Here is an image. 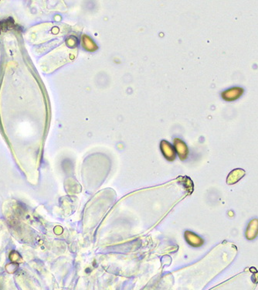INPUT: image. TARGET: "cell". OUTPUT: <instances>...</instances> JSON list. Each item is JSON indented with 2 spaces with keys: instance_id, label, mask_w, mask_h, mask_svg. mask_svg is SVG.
<instances>
[{
  "instance_id": "cell-1",
  "label": "cell",
  "mask_w": 258,
  "mask_h": 290,
  "mask_svg": "<svg viewBox=\"0 0 258 290\" xmlns=\"http://www.w3.org/2000/svg\"><path fill=\"white\" fill-rule=\"evenodd\" d=\"M243 92H244V89L243 87H233L222 92L221 96L223 99L225 101H233L235 100H237L239 97H240L243 95Z\"/></svg>"
},
{
  "instance_id": "cell-2",
  "label": "cell",
  "mask_w": 258,
  "mask_h": 290,
  "mask_svg": "<svg viewBox=\"0 0 258 290\" xmlns=\"http://www.w3.org/2000/svg\"><path fill=\"white\" fill-rule=\"evenodd\" d=\"M258 235V219L254 218L248 223L246 229L245 236L247 240L252 241Z\"/></svg>"
},
{
  "instance_id": "cell-3",
  "label": "cell",
  "mask_w": 258,
  "mask_h": 290,
  "mask_svg": "<svg viewBox=\"0 0 258 290\" xmlns=\"http://www.w3.org/2000/svg\"><path fill=\"white\" fill-rule=\"evenodd\" d=\"M244 175H245V171L242 169L233 170V171L230 172V173L229 174V176L227 177V183L229 185L236 183L240 179H242Z\"/></svg>"
},
{
  "instance_id": "cell-4",
  "label": "cell",
  "mask_w": 258,
  "mask_h": 290,
  "mask_svg": "<svg viewBox=\"0 0 258 290\" xmlns=\"http://www.w3.org/2000/svg\"><path fill=\"white\" fill-rule=\"evenodd\" d=\"M186 238L189 244L193 247H200L203 244V240L193 232L187 231L186 233Z\"/></svg>"
},
{
  "instance_id": "cell-5",
  "label": "cell",
  "mask_w": 258,
  "mask_h": 290,
  "mask_svg": "<svg viewBox=\"0 0 258 290\" xmlns=\"http://www.w3.org/2000/svg\"><path fill=\"white\" fill-rule=\"evenodd\" d=\"M161 146H162V151L163 154L165 155V156L168 159V160H172L175 158L174 150H173L172 146L169 143L165 142V141H162Z\"/></svg>"
},
{
  "instance_id": "cell-6",
  "label": "cell",
  "mask_w": 258,
  "mask_h": 290,
  "mask_svg": "<svg viewBox=\"0 0 258 290\" xmlns=\"http://www.w3.org/2000/svg\"><path fill=\"white\" fill-rule=\"evenodd\" d=\"M175 147H176V150L178 152V153L179 154V156L182 160H183V159H186L187 156V154H188V149H187L186 144L181 141L180 139H175Z\"/></svg>"
},
{
  "instance_id": "cell-7",
  "label": "cell",
  "mask_w": 258,
  "mask_h": 290,
  "mask_svg": "<svg viewBox=\"0 0 258 290\" xmlns=\"http://www.w3.org/2000/svg\"><path fill=\"white\" fill-rule=\"evenodd\" d=\"M81 41H82L83 47L85 50H88V51H94L97 48V46L94 43V42H93L88 36L83 35L82 36Z\"/></svg>"
}]
</instances>
